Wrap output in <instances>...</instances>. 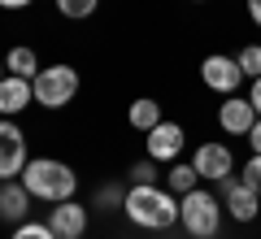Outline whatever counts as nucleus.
Listing matches in <instances>:
<instances>
[{
	"label": "nucleus",
	"instance_id": "obj_6",
	"mask_svg": "<svg viewBox=\"0 0 261 239\" xmlns=\"http://www.w3.org/2000/svg\"><path fill=\"white\" fill-rule=\"evenodd\" d=\"M218 196H222V209H226V218H231V222H244V226H248V222H257L261 196L252 192L244 178H235V174L222 178V183H218Z\"/></svg>",
	"mask_w": 261,
	"mask_h": 239
},
{
	"label": "nucleus",
	"instance_id": "obj_11",
	"mask_svg": "<svg viewBox=\"0 0 261 239\" xmlns=\"http://www.w3.org/2000/svg\"><path fill=\"white\" fill-rule=\"evenodd\" d=\"M252 122H257V109H252L248 96H222V104H218V126H222L226 135L244 139L252 130Z\"/></svg>",
	"mask_w": 261,
	"mask_h": 239
},
{
	"label": "nucleus",
	"instance_id": "obj_16",
	"mask_svg": "<svg viewBox=\"0 0 261 239\" xmlns=\"http://www.w3.org/2000/svg\"><path fill=\"white\" fill-rule=\"evenodd\" d=\"M5 70H9V74H18V78H35V74L44 70V65H39L35 48L18 44V48H9V57H5Z\"/></svg>",
	"mask_w": 261,
	"mask_h": 239
},
{
	"label": "nucleus",
	"instance_id": "obj_22",
	"mask_svg": "<svg viewBox=\"0 0 261 239\" xmlns=\"http://www.w3.org/2000/svg\"><path fill=\"white\" fill-rule=\"evenodd\" d=\"M240 178H244V183H248L252 192L261 196V152H252L248 161H244V170H240Z\"/></svg>",
	"mask_w": 261,
	"mask_h": 239
},
{
	"label": "nucleus",
	"instance_id": "obj_14",
	"mask_svg": "<svg viewBox=\"0 0 261 239\" xmlns=\"http://www.w3.org/2000/svg\"><path fill=\"white\" fill-rule=\"evenodd\" d=\"M126 122H130V130L148 135V130L161 122V104L152 100V96H140V100H130V109H126Z\"/></svg>",
	"mask_w": 261,
	"mask_h": 239
},
{
	"label": "nucleus",
	"instance_id": "obj_9",
	"mask_svg": "<svg viewBox=\"0 0 261 239\" xmlns=\"http://www.w3.org/2000/svg\"><path fill=\"white\" fill-rule=\"evenodd\" d=\"M192 166H196V174L205 178V183H222V178L235 174V152L226 144H218V139H205V144L192 152Z\"/></svg>",
	"mask_w": 261,
	"mask_h": 239
},
{
	"label": "nucleus",
	"instance_id": "obj_20",
	"mask_svg": "<svg viewBox=\"0 0 261 239\" xmlns=\"http://www.w3.org/2000/svg\"><path fill=\"white\" fill-rule=\"evenodd\" d=\"M9 239H57V230L48 222H22V226H13Z\"/></svg>",
	"mask_w": 261,
	"mask_h": 239
},
{
	"label": "nucleus",
	"instance_id": "obj_8",
	"mask_svg": "<svg viewBox=\"0 0 261 239\" xmlns=\"http://www.w3.org/2000/svg\"><path fill=\"white\" fill-rule=\"evenodd\" d=\"M148 156L157 161V166H170V161H183V148H187V130H183V122H166L161 118L157 126L148 130Z\"/></svg>",
	"mask_w": 261,
	"mask_h": 239
},
{
	"label": "nucleus",
	"instance_id": "obj_10",
	"mask_svg": "<svg viewBox=\"0 0 261 239\" xmlns=\"http://www.w3.org/2000/svg\"><path fill=\"white\" fill-rule=\"evenodd\" d=\"M48 226L57 230V239H83L87 226H92V213L79 200H61V204L48 209Z\"/></svg>",
	"mask_w": 261,
	"mask_h": 239
},
{
	"label": "nucleus",
	"instance_id": "obj_4",
	"mask_svg": "<svg viewBox=\"0 0 261 239\" xmlns=\"http://www.w3.org/2000/svg\"><path fill=\"white\" fill-rule=\"evenodd\" d=\"M79 70L74 65H65V61H57V65H44V70L31 78V87H35V104H44V109H65V104L79 96Z\"/></svg>",
	"mask_w": 261,
	"mask_h": 239
},
{
	"label": "nucleus",
	"instance_id": "obj_13",
	"mask_svg": "<svg viewBox=\"0 0 261 239\" xmlns=\"http://www.w3.org/2000/svg\"><path fill=\"white\" fill-rule=\"evenodd\" d=\"M35 104V87L31 78H18V74H5L0 78V118H18L22 109Z\"/></svg>",
	"mask_w": 261,
	"mask_h": 239
},
{
	"label": "nucleus",
	"instance_id": "obj_23",
	"mask_svg": "<svg viewBox=\"0 0 261 239\" xmlns=\"http://www.w3.org/2000/svg\"><path fill=\"white\" fill-rule=\"evenodd\" d=\"M244 139H248V144H252V152H261V118L252 122V130H248V135H244Z\"/></svg>",
	"mask_w": 261,
	"mask_h": 239
},
{
	"label": "nucleus",
	"instance_id": "obj_15",
	"mask_svg": "<svg viewBox=\"0 0 261 239\" xmlns=\"http://www.w3.org/2000/svg\"><path fill=\"white\" fill-rule=\"evenodd\" d=\"M166 187H170L174 196H187V192H196V187H200V174H196L192 161H170V170H166Z\"/></svg>",
	"mask_w": 261,
	"mask_h": 239
},
{
	"label": "nucleus",
	"instance_id": "obj_28",
	"mask_svg": "<svg viewBox=\"0 0 261 239\" xmlns=\"http://www.w3.org/2000/svg\"><path fill=\"white\" fill-rule=\"evenodd\" d=\"M192 5H205V0H192Z\"/></svg>",
	"mask_w": 261,
	"mask_h": 239
},
{
	"label": "nucleus",
	"instance_id": "obj_26",
	"mask_svg": "<svg viewBox=\"0 0 261 239\" xmlns=\"http://www.w3.org/2000/svg\"><path fill=\"white\" fill-rule=\"evenodd\" d=\"M27 5H31V0H0V9H13V13L27 9Z\"/></svg>",
	"mask_w": 261,
	"mask_h": 239
},
{
	"label": "nucleus",
	"instance_id": "obj_1",
	"mask_svg": "<svg viewBox=\"0 0 261 239\" xmlns=\"http://www.w3.org/2000/svg\"><path fill=\"white\" fill-rule=\"evenodd\" d=\"M122 213L140 230H170V226H178V196L157 183H130Z\"/></svg>",
	"mask_w": 261,
	"mask_h": 239
},
{
	"label": "nucleus",
	"instance_id": "obj_21",
	"mask_svg": "<svg viewBox=\"0 0 261 239\" xmlns=\"http://www.w3.org/2000/svg\"><path fill=\"white\" fill-rule=\"evenodd\" d=\"M126 178H130V183H157L161 170H157V161H152V156H144V161H135V166L126 170Z\"/></svg>",
	"mask_w": 261,
	"mask_h": 239
},
{
	"label": "nucleus",
	"instance_id": "obj_7",
	"mask_svg": "<svg viewBox=\"0 0 261 239\" xmlns=\"http://www.w3.org/2000/svg\"><path fill=\"white\" fill-rule=\"evenodd\" d=\"M27 135H22V126L13 118H0V183L5 178H22V170H27Z\"/></svg>",
	"mask_w": 261,
	"mask_h": 239
},
{
	"label": "nucleus",
	"instance_id": "obj_18",
	"mask_svg": "<svg viewBox=\"0 0 261 239\" xmlns=\"http://www.w3.org/2000/svg\"><path fill=\"white\" fill-rule=\"evenodd\" d=\"M122 200H126V192H122L118 183H105V187H96V196H92V204H96V209H105V213L122 209Z\"/></svg>",
	"mask_w": 261,
	"mask_h": 239
},
{
	"label": "nucleus",
	"instance_id": "obj_3",
	"mask_svg": "<svg viewBox=\"0 0 261 239\" xmlns=\"http://www.w3.org/2000/svg\"><path fill=\"white\" fill-rule=\"evenodd\" d=\"M222 222H226V209L218 200V192L196 187V192L178 196V226L192 239H218L222 235Z\"/></svg>",
	"mask_w": 261,
	"mask_h": 239
},
{
	"label": "nucleus",
	"instance_id": "obj_25",
	"mask_svg": "<svg viewBox=\"0 0 261 239\" xmlns=\"http://www.w3.org/2000/svg\"><path fill=\"white\" fill-rule=\"evenodd\" d=\"M248 18H252V26H261V0H248Z\"/></svg>",
	"mask_w": 261,
	"mask_h": 239
},
{
	"label": "nucleus",
	"instance_id": "obj_17",
	"mask_svg": "<svg viewBox=\"0 0 261 239\" xmlns=\"http://www.w3.org/2000/svg\"><path fill=\"white\" fill-rule=\"evenodd\" d=\"M96 9H100V0H57V13H61V18H70V22L92 18Z\"/></svg>",
	"mask_w": 261,
	"mask_h": 239
},
{
	"label": "nucleus",
	"instance_id": "obj_24",
	"mask_svg": "<svg viewBox=\"0 0 261 239\" xmlns=\"http://www.w3.org/2000/svg\"><path fill=\"white\" fill-rule=\"evenodd\" d=\"M248 100H252V109H257V118H261V78H252V92H248Z\"/></svg>",
	"mask_w": 261,
	"mask_h": 239
},
{
	"label": "nucleus",
	"instance_id": "obj_2",
	"mask_svg": "<svg viewBox=\"0 0 261 239\" xmlns=\"http://www.w3.org/2000/svg\"><path fill=\"white\" fill-rule=\"evenodd\" d=\"M22 183L35 200H48V204H61V200H74L79 192V174L74 166H65L57 156H31L27 170H22Z\"/></svg>",
	"mask_w": 261,
	"mask_h": 239
},
{
	"label": "nucleus",
	"instance_id": "obj_19",
	"mask_svg": "<svg viewBox=\"0 0 261 239\" xmlns=\"http://www.w3.org/2000/svg\"><path fill=\"white\" fill-rule=\"evenodd\" d=\"M235 61H240L244 78H261V44H244L240 52H235Z\"/></svg>",
	"mask_w": 261,
	"mask_h": 239
},
{
	"label": "nucleus",
	"instance_id": "obj_12",
	"mask_svg": "<svg viewBox=\"0 0 261 239\" xmlns=\"http://www.w3.org/2000/svg\"><path fill=\"white\" fill-rule=\"evenodd\" d=\"M31 200L35 196L27 192V183L22 178H5L0 183V222H9V226H22L31 213Z\"/></svg>",
	"mask_w": 261,
	"mask_h": 239
},
{
	"label": "nucleus",
	"instance_id": "obj_5",
	"mask_svg": "<svg viewBox=\"0 0 261 239\" xmlns=\"http://www.w3.org/2000/svg\"><path fill=\"white\" fill-rule=\"evenodd\" d=\"M200 83H205L209 92H218V96H240V87H244V70H240V61H235V57H226V52H209L205 61H200Z\"/></svg>",
	"mask_w": 261,
	"mask_h": 239
},
{
	"label": "nucleus",
	"instance_id": "obj_27",
	"mask_svg": "<svg viewBox=\"0 0 261 239\" xmlns=\"http://www.w3.org/2000/svg\"><path fill=\"white\" fill-rule=\"evenodd\" d=\"M0 78H5V61H0Z\"/></svg>",
	"mask_w": 261,
	"mask_h": 239
}]
</instances>
